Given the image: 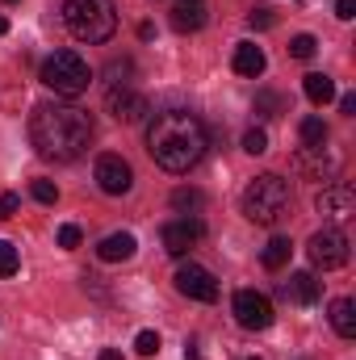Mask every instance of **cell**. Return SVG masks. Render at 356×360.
<instances>
[{
	"label": "cell",
	"mask_w": 356,
	"mask_h": 360,
	"mask_svg": "<svg viewBox=\"0 0 356 360\" xmlns=\"http://www.w3.org/2000/svg\"><path fill=\"white\" fill-rule=\"evenodd\" d=\"M30 143L42 160L72 164L89 151L92 117L80 105H38L34 117H30Z\"/></svg>",
	"instance_id": "cell-1"
},
{
	"label": "cell",
	"mask_w": 356,
	"mask_h": 360,
	"mask_svg": "<svg viewBox=\"0 0 356 360\" xmlns=\"http://www.w3.org/2000/svg\"><path fill=\"white\" fill-rule=\"evenodd\" d=\"M147 151L164 172H189L205 155V126L189 109H164L147 126Z\"/></svg>",
	"instance_id": "cell-2"
},
{
	"label": "cell",
	"mask_w": 356,
	"mask_h": 360,
	"mask_svg": "<svg viewBox=\"0 0 356 360\" xmlns=\"http://www.w3.org/2000/svg\"><path fill=\"white\" fill-rule=\"evenodd\" d=\"M63 21H68L72 38L101 46L117 30V8H113V0H63Z\"/></svg>",
	"instance_id": "cell-3"
},
{
	"label": "cell",
	"mask_w": 356,
	"mask_h": 360,
	"mask_svg": "<svg viewBox=\"0 0 356 360\" xmlns=\"http://www.w3.org/2000/svg\"><path fill=\"white\" fill-rule=\"evenodd\" d=\"M293 205V193H289V180H281L276 172H265L256 176L248 188H243V214L260 226H276Z\"/></svg>",
	"instance_id": "cell-4"
},
{
	"label": "cell",
	"mask_w": 356,
	"mask_h": 360,
	"mask_svg": "<svg viewBox=\"0 0 356 360\" xmlns=\"http://www.w3.org/2000/svg\"><path fill=\"white\" fill-rule=\"evenodd\" d=\"M38 80L55 92V96H80V92H89L92 72H89V63H84L76 51H55V55L42 59Z\"/></svg>",
	"instance_id": "cell-5"
},
{
	"label": "cell",
	"mask_w": 356,
	"mask_h": 360,
	"mask_svg": "<svg viewBox=\"0 0 356 360\" xmlns=\"http://www.w3.org/2000/svg\"><path fill=\"white\" fill-rule=\"evenodd\" d=\"M306 252H310V264H314V269H323V272L344 269V264H348V235H344L340 226H323L319 235H310Z\"/></svg>",
	"instance_id": "cell-6"
},
{
	"label": "cell",
	"mask_w": 356,
	"mask_h": 360,
	"mask_svg": "<svg viewBox=\"0 0 356 360\" xmlns=\"http://www.w3.org/2000/svg\"><path fill=\"white\" fill-rule=\"evenodd\" d=\"M314 210L323 214V222L344 226L348 218H356V193H352V184H327V188L314 197Z\"/></svg>",
	"instance_id": "cell-7"
},
{
	"label": "cell",
	"mask_w": 356,
	"mask_h": 360,
	"mask_svg": "<svg viewBox=\"0 0 356 360\" xmlns=\"http://www.w3.org/2000/svg\"><path fill=\"white\" fill-rule=\"evenodd\" d=\"M235 323L243 331H268L272 327V302L256 289H239L235 293Z\"/></svg>",
	"instance_id": "cell-8"
},
{
	"label": "cell",
	"mask_w": 356,
	"mask_h": 360,
	"mask_svg": "<svg viewBox=\"0 0 356 360\" xmlns=\"http://www.w3.org/2000/svg\"><path fill=\"white\" fill-rule=\"evenodd\" d=\"M177 289L184 293V297H193V302H214L218 297V281H214V272L210 269H201V264H180L177 269Z\"/></svg>",
	"instance_id": "cell-9"
},
{
	"label": "cell",
	"mask_w": 356,
	"mask_h": 360,
	"mask_svg": "<svg viewBox=\"0 0 356 360\" xmlns=\"http://www.w3.org/2000/svg\"><path fill=\"white\" fill-rule=\"evenodd\" d=\"M96 184H101V193L122 197V193H130L134 172H130V164H126L122 155H101V160H96Z\"/></svg>",
	"instance_id": "cell-10"
},
{
	"label": "cell",
	"mask_w": 356,
	"mask_h": 360,
	"mask_svg": "<svg viewBox=\"0 0 356 360\" xmlns=\"http://www.w3.org/2000/svg\"><path fill=\"white\" fill-rule=\"evenodd\" d=\"M298 168H302L306 176H314V180H336V172H340V155H336L327 143L302 147V151H298Z\"/></svg>",
	"instance_id": "cell-11"
},
{
	"label": "cell",
	"mask_w": 356,
	"mask_h": 360,
	"mask_svg": "<svg viewBox=\"0 0 356 360\" xmlns=\"http://www.w3.org/2000/svg\"><path fill=\"white\" fill-rule=\"evenodd\" d=\"M160 239H164V252H168V256H189V252H193V243L201 239V222H193V218L168 222Z\"/></svg>",
	"instance_id": "cell-12"
},
{
	"label": "cell",
	"mask_w": 356,
	"mask_h": 360,
	"mask_svg": "<svg viewBox=\"0 0 356 360\" xmlns=\"http://www.w3.org/2000/svg\"><path fill=\"white\" fill-rule=\"evenodd\" d=\"M285 302H293V306H314L319 302V293H323V285H319V276L314 272H293L289 281H281V289H276Z\"/></svg>",
	"instance_id": "cell-13"
},
{
	"label": "cell",
	"mask_w": 356,
	"mask_h": 360,
	"mask_svg": "<svg viewBox=\"0 0 356 360\" xmlns=\"http://www.w3.org/2000/svg\"><path fill=\"white\" fill-rule=\"evenodd\" d=\"M109 113L117 122H143V113H151V105L134 89H109Z\"/></svg>",
	"instance_id": "cell-14"
},
{
	"label": "cell",
	"mask_w": 356,
	"mask_h": 360,
	"mask_svg": "<svg viewBox=\"0 0 356 360\" xmlns=\"http://www.w3.org/2000/svg\"><path fill=\"white\" fill-rule=\"evenodd\" d=\"M139 252V239L130 235V231H113V235H105L101 243H96V256L105 260V264H122V260H130Z\"/></svg>",
	"instance_id": "cell-15"
},
{
	"label": "cell",
	"mask_w": 356,
	"mask_h": 360,
	"mask_svg": "<svg viewBox=\"0 0 356 360\" xmlns=\"http://www.w3.org/2000/svg\"><path fill=\"white\" fill-rule=\"evenodd\" d=\"M265 68H268V59L256 42H239V46H235V72H239V76L256 80V76H265Z\"/></svg>",
	"instance_id": "cell-16"
},
{
	"label": "cell",
	"mask_w": 356,
	"mask_h": 360,
	"mask_svg": "<svg viewBox=\"0 0 356 360\" xmlns=\"http://www.w3.org/2000/svg\"><path fill=\"white\" fill-rule=\"evenodd\" d=\"M331 327L340 340H356V306L352 297H336L331 302Z\"/></svg>",
	"instance_id": "cell-17"
},
{
	"label": "cell",
	"mask_w": 356,
	"mask_h": 360,
	"mask_svg": "<svg viewBox=\"0 0 356 360\" xmlns=\"http://www.w3.org/2000/svg\"><path fill=\"white\" fill-rule=\"evenodd\" d=\"M289 256H293V243H289L285 235H272V239L265 243V256H260V260H265L268 272H281L285 264H289Z\"/></svg>",
	"instance_id": "cell-18"
},
{
	"label": "cell",
	"mask_w": 356,
	"mask_h": 360,
	"mask_svg": "<svg viewBox=\"0 0 356 360\" xmlns=\"http://www.w3.org/2000/svg\"><path fill=\"white\" fill-rule=\"evenodd\" d=\"M302 89H306V96H310L314 105H327V101L336 96V80H331V76H323V72H310V76L302 80Z\"/></svg>",
	"instance_id": "cell-19"
},
{
	"label": "cell",
	"mask_w": 356,
	"mask_h": 360,
	"mask_svg": "<svg viewBox=\"0 0 356 360\" xmlns=\"http://www.w3.org/2000/svg\"><path fill=\"white\" fill-rule=\"evenodd\" d=\"M172 25H177L180 34L201 30V25H205V8H201V4H180L177 13H172Z\"/></svg>",
	"instance_id": "cell-20"
},
{
	"label": "cell",
	"mask_w": 356,
	"mask_h": 360,
	"mask_svg": "<svg viewBox=\"0 0 356 360\" xmlns=\"http://www.w3.org/2000/svg\"><path fill=\"white\" fill-rule=\"evenodd\" d=\"M130 80H134V63L130 59H113L105 68V84L109 89H130Z\"/></svg>",
	"instance_id": "cell-21"
},
{
	"label": "cell",
	"mask_w": 356,
	"mask_h": 360,
	"mask_svg": "<svg viewBox=\"0 0 356 360\" xmlns=\"http://www.w3.org/2000/svg\"><path fill=\"white\" fill-rule=\"evenodd\" d=\"M298 134H302V147H319V143H327V122L323 117H302Z\"/></svg>",
	"instance_id": "cell-22"
},
{
	"label": "cell",
	"mask_w": 356,
	"mask_h": 360,
	"mask_svg": "<svg viewBox=\"0 0 356 360\" xmlns=\"http://www.w3.org/2000/svg\"><path fill=\"white\" fill-rule=\"evenodd\" d=\"M281 109H285V101L276 96V92H256V113L260 117H281Z\"/></svg>",
	"instance_id": "cell-23"
},
{
	"label": "cell",
	"mask_w": 356,
	"mask_h": 360,
	"mask_svg": "<svg viewBox=\"0 0 356 360\" xmlns=\"http://www.w3.org/2000/svg\"><path fill=\"white\" fill-rule=\"evenodd\" d=\"M21 269V256H17V248L8 243V239H0V276H17Z\"/></svg>",
	"instance_id": "cell-24"
},
{
	"label": "cell",
	"mask_w": 356,
	"mask_h": 360,
	"mask_svg": "<svg viewBox=\"0 0 356 360\" xmlns=\"http://www.w3.org/2000/svg\"><path fill=\"white\" fill-rule=\"evenodd\" d=\"M243 151H248V155H265L268 151V134L260 130V126H252V130L243 134Z\"/></svg>",
	"instance_id": "cell-25"
},
{
	"label": "cell",
	"mask_w": 356,
	"mask_h": 360,
	"mask_svg": "<svg viewBox=\"0 0 356 360\" xmlns=\"http://www.w3.org/2000/svg\"><path fill=\"white\" fill-rule=\"evenodd\" d=\"M314 51H319V42H314L310 34H298V38L289 42V55H293V59H314Z\"/></svg>",
	"instance_id": "cell-26"
},
{
	"label": "cell",
	"mask_w": 356,
	"mask_h": 360,
	"mask_svg": "<svg viewBox=\"0 0 356 360\" xmlns=\"http://www.w3.org/2000/svg\"><path fill=\"white\" fill-rule=\"evenodd\" d=\"M201 201H205V197H201L197 188H177V193H172V205H177V210H201Z\"/></svg>",
	"instance_id": "cell-27"
},
{
	"label": "cell",
	"mask_w": 356,
	"mask_h": 360,
	"mask_svg": "<svg viewBox=\"0 0 356 360\" xmlns=\"http://www.w3.org/2000/svg\"><path fill=\"white\" fill-rule=\"evenodd\" d=\"M30 193H34V201H42V205H55V201H59V188H55L51 180H34Z\"/></svg>",
	"instance_id": "cell-28"
},
{
	"label": "cell",
	"mask_w": 356,
	"mask_h": 360,
	"mask_svg": "<svg viewBox=\"0 0 356 360\" xmlns=\"http://www.w3.org/2000/svg\"><path fill=\"white\" fill-rule=\"evenodd\" d=\"M134 352H139V356H155V352H160V335H155V331H139V335H134Z\"/></svg>",
	"instance_id": "cell-29"
},
{
	"label": "cell",
	"mask_w": 356,
	"mask_h": 360,
	"mask_svg": "<svg viewBox=\"0 0 356 360\" xmlns=\"http://www.w3.org/2000/svg\"><path fill=\"white\" fill-rule=\"evenodd\" d=\"M80 239H84V235H80V226H72V222H68V226H59V248H63V252L80 248Z\"/></svg>",
	"instance_id": "cell-30"
},
{
	"label": "cell",
	"mask_w": 356,
	"mask_h": 360,
	"mask_svg": "<svg viewBox=\"0 0 356 360\" xmlns=\"http://www.w3.org/2000/svg\"><path fill=\"white\" fill-rule=\"evenodd\" d=\"M17 210H21V197L17 193H0V222H8Z\"/></svg>",
	"instance_id": "cell-31"
},
{
	"label": "cell",
	"mask_w": 356,
	"mask_h": 360,
	"mask_svg": "<svg viewBox=\"0 0 356 360\" xmlns=\"http://www.w3.org/2000/svg\"><path fill=\"white\" fill-rule=\"evenodd\" d=\"M272 21H276V17H272V13H268V8H256V13H252V17H248V25H252V30H268V25H272Z\"/></svg>",
	"instance_id": "cell-32"
},
{
	"label": "cell",
	"mask_w": 356,
	"mask_h": 360,
	"mask_svg": "<svg viewBox=\"0 0 356 360\" xmlns=\"http://www.w3.org/2000/svg\"><path fill=\"white\" fill-rule=\"evenodd\" d=\"M336 17H340V21H352L356 17V0H336Z\"/></svg>",
	"instance_id": "cell-33"
},
{
	"label": "cell",
	"mask_w": 356,
	"mask_h": 360,
	"mask_svg": "<svg viewBox=\"0 0 356 360\" xmlns=\"http://www.w3.org/2000/svg\"><path fill=\"white\" fill-rule=\"evenodd\" d=\"M340 113H344V117H352V113H356V96H352V92H344V96H340Z\"/></svg>",
	"instance_id": "cell-34"
},
{
	"label": "cell",
	"mask_w": 356,
	"mask_h": 360,
	"mask_svg": "<svg viewBox=\"0 0 356 360\" xmlns=\"http://www.w3.org/2000/svg\"><path fill=\"white\" fill-rule=\"evenodd\" d=\"M96 360H122V352H117V348H105V352H101Z\"/></svg>",
	"instance_id": "cell-35"
},
{
	"label": "cell",
	"mask_w": 356,
	"mask_h": 360,
	"mask_svg": "<svg viewBox=\"0 0 356 360\" xmlns=\"http://www.w3.org/2000/svg\"><path fill=\"white\" fill-rule=\"evenodd\" d=\"M184 356H189V360H201V352H197V344H189V348H184Z\"/></svg>",
	"instance_id": "cell-36"
},
{
	"label": "cell",
	"mask_w": 356,
	"mask_h": 360,
	"mask_svg": "<svg viewBox=\"0 0 356 360\" xmlns=\"http://www.w3.org/2000/svg\"><path fill=\"white\" fill-rule=\"evenodd\" d=\"M0 34H8V21H4V17H0Z\"/></svg>",
	"instance_id": "cell-37"
},
{
	"label": "cell",
	"mask_w": 356,
	"mask_h": 360,
	"mask_svg": "<svg viewBox=\"0 0 356 360\" xmlns=\"http://www.w3.org/2000/svg\"><path fill=\"white\" fill-rule=\"evenodd\" d=\"M180 4H201V0H180Z\"/></svg>",
	"instance_id": "cell-38"
},
{
	"label": "cell",
	"mask_w": 356,
	"mask_h": 360,
	"mask_svg": "<svg viewBox=\"0 0 356 360\" xmlns=\"http://www.w3.org/2000/svg\"><path fill=\"white\" fill-rule=\"evenodd\" d=\"M8 4H13V0H8Z\"/></svg>",
	"instance_id": "cell-39"
}]
</instances>
